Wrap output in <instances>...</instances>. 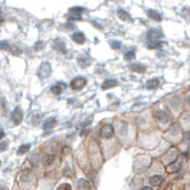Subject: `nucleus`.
I'll list each match as a JSON object with an SVG mask.
<instances>
[{
  "label": "nucleus",
  "instance_id": "nucleus-31",
  "mask_svg": "<svg viewBox=\"0 0 190 190\" xmlns=\"http://www.w3.org/2000/svg\"><path fill=\"white\" fill-rule=\"evenodd\" d=\"M65 175H66V177H70V167H68V166H66V168H65Z\"/></svg>",
  "mask_w": 190,
  "mask_h": 190
},
{
  "label": "nucleus",
  "instance_id": "nucleus-17",
  "mask_svg": "<svg viewBox=\"0 0 190 190\" xmlns=\"http://www.w3.org/2000/svg\"><path fill=\"white\" fill-rule=\"evenodd\" d=\"M159 84H160L159 79L154 78V79H150V81H147L145 86H146V88H147V89H156V88L159 87Z\"/></svg>",
  "mask_w": 190,
  "mask_h": 190
},
{
  "label": "nucleus",
  "instance_id": "nucleus-19",
  "mask_svg": "<svg viewBox=\"0 0 190 190\" xmlns=\"http://www.w3.org/2000/svg\"><path fill=\"white\" fill-rule=\"evenodd\" d=\"M117 15H118V17H119L121 20H123V21H128V20H131L129 14H128L127 11H124V10H118V11H117Z\"/></svg>",
  "mask_w": 190,
  "mask_h": 190
},
{
  "label": "nucleus",
  "instance_id": "nucleus-28",
  "mask_svg": "<svg viewBox=\"0 0 190 190\" xmlns=\"http://www.w3.org/2000/svg\"><path fill=\"white\" fill-rule=\"evenodd\" d=\"M43 48H44L43 42H38V43H35V45H34V49H35V50H40V49H43Z\"/></svg>",
  "mask_w": 190,
  "mask_h": 190
},
{
  "label": "nucleus",
  "instance_id": "nucleus-27",
  "mask_svg": "<svg viewBox=\"0 0 190 190\" xmlns=\"http://www.w3.org/2000/svg\"><path fill=\"white\" fill-rule=\"evenodd\" d=\"M110 45L114 48V49H119L121 48V42H117V40H111Z\"/></svg>",
  "mask_w": 190,
  "mask_h": 190
},
{
  "label": "nucleus",
  "instance_id": "nucleus-24",
  "mask_svg": "<svg viewBox=\"0 0 190 190\" xmlns=\"http://www.w3.org/2000/svg\"><path fill=\"white\" fill-rule=\"evenodd\" d=\"M58 190H72V187L68 183H62L61 185H58Z\"/></svg>",
  "mask_w": 190,
  "mask_h": 190
},
{
  "label": "nucleus",
  "instance_id": "nucleus-33",
  "mask_svg": "<svg viewBox=\"0 0 190 190\" xmlns=\"http://www.w3.org/2000/svg\"><path fill=\"white\" fill-rule=\"evenodd\" d=\"M4 137H5V133H4V131H1V129H0V140H1Z\"/></svg>",
  "mask_w": 190,
  "mask_h": 190
},
{
  "label": "nucleus",
  "instance_id": "nucleus-12",
  "mask_svg": "<svg viewBox=\"0 0 190 190\" xmlns=\"http://www.w3.org/2000/svg\"><path fill=\"white\" fill-rule=\"evenodd\" d=\"M162 182H163V177H161V175H154V177H151V178L149 179V183H150L152 187L160 185Z\"/></svg>",
  "mask_w": 190,
  "mask_h": 190
},
{
  "label": "nucleus",
  "instance_id": "nucleus-8",
  "mask_svg": "<svg viewBox=\"0 0 190 190\" xmlns=\"http://www.w3.org/2000/svg\"><path fill=\"white\" fill-rule=\"evenodd\" d=\"M72 39L73 42H76L77 44H83L86 42V35L82 32H76L72 34Z\"/></svg>",
  "mask_w": 190,
  "mask_h": 190
},
{
  "label": "nucleus",
  "instance_id": "nucleus-25",
  "mask_svg": "<svg viewBox=\"0 0 190 190\" xmlns=\"http://www.w3.org/2000/svg\"><path fill=\"white\" fill-rule=\"evenodd\" d=\"M7 49H10V44H9V42H6V40L0 42V50H7Z\"/></svg>",
  "mask_w": 190,
  "mask_h": 190
},
{
  "label": "nucleus",
  "instance_id": "nucleus-13",
  "mask_svg": "<svg viewBox=\"0 0 190 190\" xmlns=\"http://www.w3.org/2000/svg\"><path fill=\"white\" fill-rule=\"evenodd\" d=\"M54 48L58 50V51H61V53H66V48H65V43L61 40V39H56L55 42H54Z\"/></svg>",
  "mask_w": 190,
  "mask_h": 190
},
{
  "label": "nucleus",
  "instance_id": "nucleus-14",
  "mask_svg": "<svg viewBox=\"0 0 190 190\" xmlns=\"http://www.w3.org/2000/svg\"><path fill=\"white\" fill-rule=\"evenodd\" d=\"M54 161H55V155H53V154H48V155H45L44 156V166H51L53 163H54Z\"/></svg>",
  "mask_w": 190,
  "mask_h": 190
},
{
  "label": "nucleus",
  "instance_id": "nucleus-35",
  "mask_svg": "<svg viewBox=\"0 0 190 190\" xmlns=\"http://www.w3.org/2000/svg\"><path fill=\"white\" fill-rule=\"evenodd\" d=\"M143 190H152L151 188H149V187H146V188H143Z\"/></svg>",
  "mask_w": 190,
  "mask_h": 190
},
{
  "label": "nucleus",
  "instance_id": "nucleus-32",
  "mask_svg": "<svg viewBox=\"0 0 190 190\" xmlns=\"http://www.w3.org/2000/svg\"><path fill=\"white\" fill-rule=\"evenodd\" d=\"M185 102H187V105H188V106H190V94L187 96V98H185Z\"/></svg>",
  "mask_w": 190,
  "mask_h": 190
},
{
  "label": "nucleus",
  "instance_id": "nucleus-26",
  "mask_svg": "<svg viewBox=\"0 0 190 190\" xmlns=\"http://www.w3.org/2000/svg\"><path fill=\"white\" fill-rule=\"evenodd\" d=\"M10 51H11L14 55H20V54L22 53V50H21L18 46H16V45H14L12 48H10Z\"/></svg>",
  "mask_w": 190,
  "mask_h": 190
},
{
  "label": "nucleus",
  "instance_id": "nucleus-30",
  "mask_svg": "<svg viewBox=\"0 0 190 190\" xmlns=\"http://www.w3.org/2000/svg\"><path fill=\"white\" fill-rule=\"evenodd\" d=\"M70 20H81V15H74V14H72V16L70 17Z\"/></svg>",
  "mask_w": 190,
  "mask_h": 190
},
{
  "label": "nucleus",
  "instance_id": "nucleus-1",
  "mask_svg": "<svg viewBox=\"0 0 190 190\" xmlns=\"http://www.w3.org/2000/svg\"><path fill=\"white\" fill-rule=\"evenodd\" d=\"M162 37H163V34H162V32L159 30V29H150L149 32H147V34H146V39H147V42H149V46L150 48H160L162 44L160 43V40L162 39Z\"/></svg>",
  "mask_w": 190,
  "mask_h": 190
},
{
  "label": "nucleus",
  "instance_id": "nucleus-20",
  "mask_svg": "<svg viewBox=\"0 0 190 190\" xmlns=\"http://www.w3.org/2000/svg\"><path fill=\"white\" fill-rule=\"evenodd\" d=\"M30 149V145L29 144H25V145H21L17 150V154L18 155H23V154H27Z\"/></svg>",
  "mask_w": 190,
  "mask_h": 190
},
{
  "label": "nucleus",
  "instance_id": "nucleus-21",
  "mask_svg": "<svg viewBox=\"0 0 190 190\" xmlns=\"http://www.w3.org/2000/svg\"><path fill=\"white\" fill-rule=\"evenodd\" d=\"M117 132H118L121 135H124V134L127 133V124L119 123V124H118V128H117Z\"/></svg>",
  "mask_w": 190,
  "mask_h": 190
},
{
  "label": "nucleus",
  "instance_id": "nucleus-29",
  "mask_svg": "<svg viewBox=\"0 0 190 190\" xmlns=\"http://www.w3.org/2000/svg\"><path fill=\"white\" fill-rule=\"evenodd\" d=\"M7 149V141H2L0 143V151H4Z\"/></svg>",
  "mask_w": 190,
  "mask_h": 190
},
{
  "label": "nucleus",
  "instance_id": "nucleus-3",
  "mask_svg": "<svg viewBox=\"0 0 190 190\" xmlns=\"http://www.w3.org/2000/svg\"><path fill=\"white\" fill-rule=\"evenodd\" d=\"M50 73H51V66H50V63H49V62H43V63L40 65L39 70H38L39 77H42V78H48V77L50 76Z\"/></svg>",
  "mask_w": 190,
  "mask_h": 190
},
{
  "label": "nucleus",
  "instance_id": "nucleus-2",
  "mask_svg": "<svg viewBox=\"0 0 190 190\" xmlns=\"http://www.w3.org/2000/svg\"><path fill=\"white\" fill-rule=\"evenodd\" d=\"M114 134H115V129L111 124H104L100 129V137L104 139H110L114 137Z\"/></svg>",
  "mask_w": 190,
  "mask_h": 190
},
{
  "label": "nucleus",
  "instance_id": "nucleus-18",
  "mask_svg": "<svg viewBox=\"0 0 190 190\" xmlns=\"http://www.w3.org/2000/svg\"><path fill=\"white\" fill-rule=\"evenodd\" d=\"M131 70L134 71V72H138V73H143L145 72V66L140 65V63H134V65H131Z\"/></svg>",
  "mask_w": 190,
  "mask_h": 190
},
{
  "label": "nucleus",
  "instance_id": "nucleus-10",
  "mask_svg": "<svg viewBox=\"0 0 190 190\" xmlns=\"http://www.w3.org/2000/svg\"><path fill=\"white\" fill-rule=\"evenodd\" d=\"M55 124H56V118H53V117H50V118H48V119L44 122L43 128L45 129V131H48V129L53 128Z\"/></svg>",
  "mask_w": 190,
  "mask_h": 190
},
{
  "label": "nucleus",
  "instance_id": "nucleus-9",
  "mask_svg": "<svg viewBox=\"0 0 190 190\" xmlns=\"http://www.w3.org/2000/svg\"><path fill=\"white\" fill-rule=\"evenodd\" d=\"M77 188L78 190H91V185L86 179H79L77 183Z\"/></svg>",
  "mask_w": 190,
  "mask_h": 190
},
{
  "label": "nucleus",
  "instance_id": "nucleus-5",
  "mask_svg": "<svg viewBox=\"0 0 190 190\" xmlns=\"http://www.w3.org/2000/svg\"><path fill=\"white\" fill-rule=\"evenodd\" d=\"M11 118H12V121H14V123L17 126V124H20L21 122H22V119H23V111L21 110V107H16L14 110V112H12V116H11Z\"/></svg>",
  "mask_w": 190,
  "mask_h": 190
},
{
  "label": "nucleus",
  "instance_id": "nucleus-16",
  "mask_svg": "<svg viewBox=\"0 0 190 190\" xmlns=\"http://www.w3.org/2000/svg\"><path fill=\"white\" fill-rule=\"evenodd\" d=\"M147 16L151 18V20H155V21H161L162 20V17H161V15L157 12V11H155V10H147Z\"/></svg>",
  "mask_w": 190,
  "mask_h": 190
},
{
  "label": "nucleus",
  "instance_id": "nucleus-23",
  "mask_svg": "<svg viewBox=\"0 0 190 190\" xmlns=\"http://www.w3.org/2000/svg\"><path fill=\"white\" fill-rule=\"evenodd\" d=\"M134 56H135V53H134V50H131V51H127L126 54H124V58L126 60H133L134 58Z\"/></svg>",
  "mask_w": 190,
  "mask_h": 190
},
{
  "label": "nucleus",
  "instance_id": "nucleus-11",
  "mask_svg": "<svg viewBox=\"0 0 190 190\" xmlns=\"http://www.w3.org/2000/svg\"><path fill=\"white\" fill-rule=\"evenodd\" d=\"M117 86V81L116 79H106L104 83H102V89L106 90V89H110V88H114Z\"/></svg>",
  "mask_w": 190,
  "mask_h": 190
},
{
  "label": "nucleus",
  "instance_id": "nucleus-7",
  "mask_svg": "<svg viewBox=\"0 0 190 190\" xmlns=\"http://www.w3.org/2000/svg\"><path fill=\"white\" fill-rule=\"evenodd\" d=\"M180 168V160H177V161H173L172 163H169L167 167H166V171L168 173H173L175 171H178Z\"/></svg>",
  "mask_w": 190,
  "mask_h": 190
},
{
  "label": "nucleus",
  "instance_id": "nucleus-34",
  "mask_svg": "<svg viewBox=\"0 0 190 190\" xmlns=\"http://www.w3.org/2000/svg\"><path fill=\"white\" fill-rule=\"evenodd\" d=\"M4 22V16L1 14V10H0V23H2Z\"/></svg>",
  "mask_w": 190,
  "mask_h": 190
},
{
  "label": "nucleus",
  "instance_id": "nucleus-22",
  "mask_svg": "<svg viewBox=\"0 0 190 190\" xmlns=\"http://www.w3.org/2000/svg\"><path fill=\"white\" fill-rule=\"evenodd\" d=\"M82 11H84V7H79V6H74V7H71L70 9V14H74V15H79Z\"/></svg>",
  "mask_w": 190,
  "mask_h": 190
},
{
  "label": "nucleus",
  "instance_id": "nucleus-4",
  "mask_svg": "<svg viewBox=\"0 0 190 190\" xmlns=\"http://www.w3.org/2000/svg\"><path fill=\"white\" fill-rule=\"evenodd\" d=\"M87 84V79L83 78V77H77L74 78L72 82H71V88L74 90H79Z\"/></svg>",
  "mask_w": 190,
  "mask_h": 190
},
{
  "label": "nucleus",
  "instance_id": "nucleus-15",
  "mask_svg": "<svg viewBox=\"0 0 190 190\" xmlns=\"http://www.w3.org/2000/svg\"><path fill=\"white\" fill-rule=\"evenodd\" d=\"M65 84L62 83V84H56V86H53L51 87V93L53 94H55V95H60L61 93H62V90H65Z\"/></svg>",
  "mask_w": 190,
  "mask_h": 190
},
{
  "label": "nucleus",
  "instance_id": "nucleus-6",
  "mask_svg": "<svg viewBox=\"0 0 190 190\" xmlns=\"http://www.w3.org/2000/svg\"><path fill=\"white\" fill-rule=\"evenodd\" d=\"M154 115H155V118L159 119V121L162 122V123H169V121H171V117H169V115H168L166 111L159 110V111H155Z\"/></svg>",
  "mask_w": 190,
  "mask_h": 190
}]
</instances>
